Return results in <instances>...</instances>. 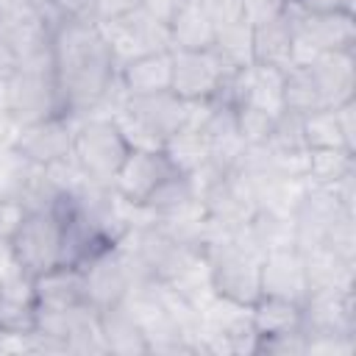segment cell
I'll return each mask as SVG.
<instances>
[{
	"instance_id": "obj_1",
	"label": "cell",
	"mask_w": 356,
	"mask_h": 356,
	"mask_svg": "<svg viewBox=\"0 0 356 356\" xmlns=\"http://www.w3.org/2000/svg\"><path fill=\"white\" fill-rule=\"evenodd\" d=\"M53 61L64 111L72 117L103 106L117 83V61L97 22H58L53 31Z\"/></svg>"
},
{
	"instance_id": "obj_2",
	"label": "cell",
	"mask_w": 356,
	"mask_h": 356,
	"mask_svg": "<svg viewBox=\"0 0 356 356\" xmlns=\"http://www.w3.org/2000/svg\"><path fill=\"white\" fill-rule=\"evenodd\" d=\"M0 106L19 128L53 114H67L56 81L53 50L17 61V70L0 81Z\"/></svg>"
},
{
	"instance_id": "obj_3",
	"label": "cell",
	"mask_w": 356,
	"mask_h": 356,
	"mask_svg": "<svg viewBox=\"0 0 356 356\" xmlns=\"http://www.w3.org/2000/svg\"><path fill=\"white\" fill-rule=\"evenodd\" d=\"M131 153L120 125L111 114H83L75 120L72 134V159L75 164L95 181L111 184L114 172Z\"/></svg>"
},
{
	"instance_id": "obj_4",
	"label": "cell",
	"mask_w": 356,
	"mask_h": 356,
	"mask_svg": "<svg viewBox=\"0 0 356 356\" xmlns=\"http://www.w3.org/2000/svg\"><path fill=\"white\" fill-rule=\"evenodd\" d=\"M61 220L53 209H36L28 214L17 236L8 242L11 259L28 275H39L56 264H61Z\"/></svg>"
},
{
	"instance_id": "obj_5",
	"label": "cell",
	"mask_w": 356,
	"mask_h": 356,
	"mask_svg": "<svg viewBox=\"0 0 356 356\" xmlns=\"http://www.w3.org/2000/svg\"><path fill=\"white\" fill-rule=\"evenodd\" d=\"M172 56V81L170 92L186 103L214 100L222 95L231 72L214 56V50H170Z\"/></svg>"
},
{
	"instance_id": "obj_6",
	"label": "cell",
	"mask_w": 356,
	"mask_h": 356,
	"mask_svg": "<svg viewBox=\"0 0 356 356\" xmlns=\"http://www.w3.org/2000/svg\"><path fill=\"white\" fill-rule=\"evenodd\" d=\"M111 53H114V61L117 67L128 58H136V56H145V53H156V50H172L170 44V31L164 22L153 19L147 11H134L128 17H120V19H108V22H97Z\"/></svg>"
},
{
	"instance_id": "obj_7",
	"label": "cell",
	"mask_w": 356,
	"mask_h": 356,
	"mask_svg": "<svg viewBox=\"0 0 356 356\" xmlns=\"http://www.w3.org/2000/svg\"><path fill=\"white\" fill-rule=\"evenodd\" d=\"M72 134H75V117L72 114H53L39 122L17 128V136L11 142V150L39 167H50L67 156H72Z\"/></svg>"
},
{
	"instance_id": "obj_8",
	"label": "cell",
	"mask_w": 356,
	"mask_h": 356,
	"mask_svg": "<svg viewBox=\"0 0 356 356\" xmlns=\"http://www.w3.org/2000/svg\"><path fill=\"white\" fill-rule=\"evenodd\" d=\"M81 270H83V295L92 309L100 312V309L117 306L128 298L134 275H131L128 259L117 242L103 248L100 253H95Z\"/></svg>"
},
{
	"instance_id": "obj_9",
	"label": "cell",
	"mask_w": 356,
	"mask_h": 356,
	"mask_svg": "<svg viewBox=\"0 0 356 356\" xmlns=\"http://www.w3.org/2000/svg\"><path fill=\"white\" fill-rule=\"evenodd\" d=\"M350 209H345V203L334 195L331 186H314L306 184L303 195L298 197L295 209H292V225H295V248L298 250H309L317 245H325L328 231L334 228V222Z\"/></svg>"
},
{
	"instance_id": "obj_10",
	"label": "cell",
	"mask_w": 356,
	"mask_h": 356,
	"mask_svg": "<svg viewBox=\"0 0 356 356\" xmlns=\"http://www.w3.org/2000/svg\"><path fill=\"white\" fill-rule=\"evenodd\" d=\"M175 170L170 167V161L164 159L161 150H131L125 156V161L120 164V170L111 178V189L114 195H120L125 203L131 206H142L156 186L170 178Z\"/></svg>"
},
{
	"instance_id": "obj_11",
	"label": "cell",
	"mask_w": 356,
	"mask_h": 356,
	"mask_svg": "<svg viewBox=\"0 0 356 356\" xmlns=\"http://www.w3.org/2000/svg\"><path fill=\"white\" fill-rule=\"evenodd\" d=\"M53 25L33 3H22L0 14V39L8 44L17 61L42 56L53 50Z\"/></svg>"
},
{
	"instance_id": "obj_12",
	"label": "cell",
	"mask_w": 356,
	"mask_h": 356,
	"mask_svg": "<svg viewBox=\"0 0 356 356\" xmlns=\"http://www.w3.org/2000/svg\"><path fill=\"white\" fill-rule=\"evenodd\" d=\"M259 284H261V295L284 298V300L303 306V300L309 298V278H306L303 253L295 245L261 253Z\"/></svg>"
},
{
	"instance_id": "obj_13",
	"label": "cell",
	"mask_w": 356,
	"mask_h": 356,
	"mask_svg": "<svg viewBox=\"0 0 356 356\" xmlns=\"http://www.w3.org/2000/svg\"><path fill=\"white\" fill-rule=\"evenodd\" d=\"M300 331L312 334H356V306L350 292H309L300 306Z\"/></svg>"
},
{
	"instance_id": "obj_14",
	"label": "cell",
	"mask_w": 356,
	"mask_h": 356,
	"mask_svg": "<svg viewBox=\"0 0 356 356\" xmlns=\"http://www.w3.org/2000/svg\"><path fill=\"white\" fill-rule=\"evenodd\" d=\"M295 31L309 39L320 53L328 50H353L356 44V22L353 11H331V14H303L292 6L286 8Z\"/></svg>"
},
{
	"instance_id": "obj_15",
	"label": "cell",
	"mask_w": 356,
	"mask_h": 356,
	"mask_svg": "<svg viewBox=\"0 0 356 356\" xmlns=\"http://www.w3.org/2000/svg\"><path fill=\"white\" fill-rule=\"evenodd\" d=\"M117 81L125 92V97H142L167 92L172 81V56L170 50L145 53L136 58H128L117 67Z\"/></svg>"
},
{
	"instance_id": "obj_16",
	"label": "cell",
	"mask_w": 356,
	"mask_h": 356,
	"mask_svg": "<svg viewBox=\"0 0 356 356\" xmlns=\"http://www.w3.org/2000/svg\"><path fill=\"white\" fill-rule=\"evenodd\" d=\"M325 106L337 108L348 100H353L356 92V58L353 50H328L320 53L312 64H309Z\"/></svg>"
},
{
	"instance_id": "obj_17",
	"label": "cell",
	"mask_w": 356,
	"mask_h": 356,
	"mask_svg": "<svg viewBox=\"0 0 356 356\" xmlns=\"http://www.w3.org/2000/svg\"><path fill=\"white\" fill-rule=\"evenodd\" d=\"M33 298H36V306H44V309H72L86 303L83 270L61 261L33 275Z\"/></svg>"
},
{
	"instance_id": "obj_18",
	"label": "cell",
	"mask_w": 356,
	"mask_h": 356,
	"mask_svg": "<svg viewBox=\"0 0 356 356\" xmlns=\"http://www.w3.org/2000/svg\"><path fill=\"white\" fill-rule=\"evenodd\" d=\"M97 325H100V337L106 345V353H120V356H139V353H150L147 339L136 323V317L131 314V309L122 303L100 309L97 312Z\"/></svg>"
},
{
	"instance_id": "obj_19",
	"label": "cell",
	"mask_w": 356,
	"mask_h": 356,
	"mask_svg": "<svg viewBox=\"0 0 356 356\" xmlns=\"http://www.w3.org/2000/svg\"><path fill=\"white\" fill-rule=\"evenodd\" d=\"M303 253L309 292H350L353 289V267L356 261H348L337 256L331 248L317 245Z\"/></svg>"
},
{
	"instance_id": "obj_20",
	"label": "cell",
	"mask_w": 356,
	"mask_h": 356,
	"mask_svg": "<svg viewBox=\"0 0 356 356\" xmlns=\"http://www.w3.org/2000/svg\"><path fill=\"white\" fill-rule=\"evenodd\" d=\"M250 28H253V36H250L253 64H267V67H278V70L292 67L295 28H292L289 14L275 17L270 22H261V25H250Z\"/></svg>"
},
{
	"instance_id": "obj_21",
	"label": "cell",
	"mask_w": 356,
	"mask_h": 356,
	"mask_svg": "<svg viewBox=\"0 0 356 356\" xmlns=\"http://www.w3.org/2000/svg\"><path fill=\"white\" fill-rule=\"evenodd\" d=\"M172 50H211L214 44V25L200 3L184 0L175 17L167 22Z\"/></svg>"
},
{
	"instance_id": "obj_22",
	"label": "cell",
	"mask_w": 356,
	"mask_h": 356,
	"mask_svg": "<svg viewBox=\"0 0 356 356\" xmlns=\"http://www.w3.org/2000/svg\"><path fill=\"white\" fill-rule=\"evenodd\" d=\"M161 153H164V159L170 161V167L178 175H192L203 164L211 161L209 139L197 128H189V125H184L175 134H170L164 139V145H161Z\"/></svg>"
},
{
	"instance_id": "obj_23",
	"label": "cell",
	"mask_w": 356,
	"mask_h": 356,
	"mask_svg": "<svg viewBox=\"0 0 356 356\" xmlns=\"http://www.w3.org/2000/svg\"><path fill=\"white\" fill-rule=\"evenodd\" d=\"M300 134H303V142L309 150H350L353 153V147L342 131L339 114L331 106H323V108L303 114L300 117Z\"/></svg>"
},
{
	"instance_id": "obj_24",
	"label": "cell",
	"mask_w": 356,
	"mask_h": 356,
	"mask_svg": "<svg viewBox=\"0 0 356 356\" xmlns=\"http://www.w3.org/2000/svg\"><path fill=\"white\" fill-rule=\"evenodd\" d=\"M281 103H284V114H295V117H303V114L325 106L323 92L309 67H286L284 70Z\"/></svg>"
},
{
	"instance_id": "obj_25",
	"label": "cell",
	"mask_w": 356,
	"mask_h": 356,
	"mask_svg": "<svg viewBox=\"0 0 356 356\" xmlns=\"http://www.w3.org/2000/svg\"><path fill=\"white\" fill-rule=\"evenodd\" d=\"M250 320L259 337H273V334H286L300 328V303L261 295L250 306Z\"/></svg>"
},
{
	"instance_id": "obj_26",
	"label": "cell",
	"mask_w": 356,
	"mask_h": 356,
	"mask_svg": "<svg viewBox=\"0 0 356 356\" xmlns=\"http://www.w3.org/2000/svg\"><path fill=\"white\" fill-rule=\"evenodd\" d=\"M250 36H253V28L250 22H234V25H225V28H217L214 31V56L222 61V67L234 75L239 70H245L248 64H253V44H250Z\"/></svg>"
},
{
	"instance_id": "obj_27",
	"label": "cell",
	"mask_w": 356,
	"mask_h": 356,
	"mask_svg": "<svg viewBox=\"0 0 356 356\" xmlns=\"http://www.w3.org/2000/svg\"><path fill=\"white\" fill-rule=\"evenodd\" d=\"M356 172V161L350 150H312L306 181L314 186H331Z\"/></svg>"
},
{
	"instance_id": "obj_28",
	"label": "cell",
	"mask_w": 356,
	"mask_h": 356,
	"mask_svg": "<svg viewBox=\"0 0 356 356\" xmlns=\"http://www.w3.org/2000/svg\"><path fill=\"white\" fill-rule=\"evenodd\" d=\"M36 331V303L0 295V339H19Z\"/></svg>"
},
{
	"instance_id": "obj_29",
	"label": "cell",
	"mask_w": 356,
	"mask_h": 356,
	"mask_svg": "<svg viewBox=\"0 0 356 356\" xmlns=\"http://www.w3.org/2000/svg\"><path fill=\"white\" fill-rule=\"evenodd\" d=\"M234 114H236V131H239L245 145H267V139L278 122L275 114L261 111V108L248 106V103L234 106Z\"/></svg>"
},
{
	"instance_id": "obj_30",
	"label": "cell",
	"mask_w": 356,
	"mask_h": 356,
	"mask_svg": "<svg viewBox=\"0 0 356 356\" xmlns=\"http://www.w3.org/2000/svg\"><path fill=\"white\" fill-rule=\"evenodd\" d=\"M353 220H356V211H345L325 236V248H331L337 256L348 261H356V222Z\"/></svg>"
},
{
	"instance_id": "obj_31",
	"label": "cell",
	"mask_w": 356,
	"mask_h": 356,
	"mask_svg": "<svg viewBox=\"0 0 356 356\" xmlns=\"http://www.w3.org/2000/svg\"><path fill=\"white\" fill-rule=\"evenodd\" d=\"M28 214H31V209L22 197L0 195V245H8L17 236V231L28 220Z\"/></svg>"
},
{
	"instance_id": "obj_32",
	"label": "cell",
	"mask_w": 356,
	"mask_h": 356,
	"mask_svg": "<svg viewBox=\"0 0 356 356\" xmlns=\"http://www.w3.org/2000/svg\"><path fill=\"white\" fill-rule=\"evenodd\" d=\"M353 350H356V337L353 334H312V337H306V353L348 356Z\"/></svg>"
},
{
	"instance_id": "obj_33",
	"label": "cell",
	"mask_w": 356,
	"mask_h": 356,
	"mask_svg": "<svg viewBox=\"0 0 356 356\" xmlns=\"http://www.w3.org/2000/svg\"><path fill=\"white\" fill-rule=\"evenodd\" d=\"M203 6V11L209 14L214 31L234 25V22H248L245 11H242V0H197Z\"/></svg>"
},
{
	"instance_id": "obj_34",
	"label": "cell",
	"mask_w": 356,
	"mask_h": 356,
	"mask_svg": "<svg viewBox=\"0 0 356 356\" xmlns=\"http://www.w3.org/2000/svg\"><path fill=\"white\" fill-rule=\"evenodd\" d=\"M36 6H50L61 22H64V19L97 22V17H95L97 0H44V3H36Z\"/></svg>"
},
{
	"instance_id": "obj_35",
	"label": "cell",
	"mask_w": 356,
	"mask_h": 356,
	"mask_svg": "<svg viewBox=\"0 0 356 356\" xmlns=\"http://www.w3.org/2000/svg\"><path fill=\"white\" fill-rule=\"evenodd\" d=\"M286 8H289V0H242L245 19L250 25H261V22L275 19V17H284Z\"/></svg>"
},
{
	"instance_id": "obj_36",
	"label": "cell",
	"mask_w": 356,
	"mask_h": 356,
	"mask_svg": "<svg viewBox=\"0 0 356 356\" xmlns=\"http://www.w3.org/2000/svg\"><path fill=\"white\" fill-rule=\"evenodd\" d=\"M145 0H97V22H108V19H120V17H128L134 11L142 8Z\"/></svg>"
},
{
	"instance_id": "obj_37",
	"label": "cell",
	"mask_w": 356,
	"mask_h": 356,
	"mask_svg": "<svg viewBox=\"0 0 356 356\" xmlns=\"http://www.w3.org/2000/svg\"><path fill=\"white\" fill-rule=\"evenodd\" d=\"M292 6L303 14H331V11H353V0H292Z\"/></svg>"
},
{
	"instance_id": "obj_38",
	"label": "cell",
	"mask_w": 356,
	"mask_h": 356,
	"mask_svg": "<svg viewBox=\"0 0 356 356\" xmlns=\"http://www.w3.org/2000/svg\"><path fill=\"white\" fill-rule=\"evenodd\" d=\"M181 3L184 0H145L142 3V11H147L153 19H159V22H170L172 17H175V11L181 8Z\"/></svg>"
},
{
	"instance_id": "obj_39",
	"label": "cell",
	"mask_w": 356,
	"mask_h": 356,
	"mask_svg": "<svg viewBox=\"0 0 356 356\" xmlns=\"http://www.w3.org/2000/svg\"><path fill=\"white\" fill-rule=\"evenodd\" d=\"M14 70H17V58H14V53L8 50V44L0 39V81H6Z\"/></svg>"
},
{
	"instance_id": "obj_40",
	"label": "cell",
	"mask_w": 356,
	"mask_h": 356,
	"mask_svg": "<svg viewBox=\"0 0 356 356\" xmlns=\"http://www.w3.org/2000/svg\"><path fill=\"white\" fill-rule=\"evenodd\" d=\"M22 3H28V0H0V14H6V11H11V8H17V6H22Z\"/></svg>"
},
{
	"instance_id": "obj_41",
	"label": "cell",
	"mask_w": 356,
	"mask_h": 356,
	"mask_svg": "<svg viewBox=\"0 0 356 356\" xmlns=\"http://www.w3.org/2000/svg\"><path fill=\"white\" fill-rule=\"evenodd\" d=\"M28 3H33V6H36V3H44V0H28Z\"/></svg>"
},
{
	"instance_id": "obj_42",
	"label": "cell",
	"mask_w": 356,
	"mask_h": 356,
	"mask_svg": "<svg viewBox=\"0 0 356 356\" xmlns=\"http://www.w3.org/2000/svg\"><path fill=\"white\" fill-rule=\"evenodd\" d=\"M195 3H197V0H195Z\"/></svg>"
}]
</instances>
